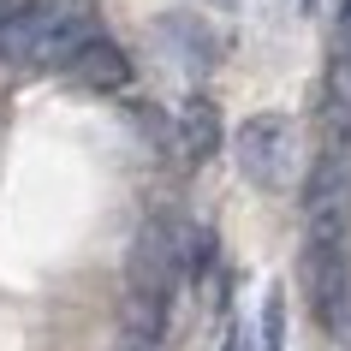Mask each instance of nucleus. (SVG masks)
<instances>
[{
	"label": "nucleus",
	"instance_id": "nucleus-8",
	"mask_svg": "<svg viewBox=\"0 0 351 351\" xmlns=\"http://www.w3.org/2000/svg\"><path fill=\"white\" fill-rule=\"evenodd\" d=\"M161 36L179 48V54L203 72V66H215V54H221V42H215V30H208L203 19H191V12H167L161 19Z\"/></svg>",
	"mask_w": 351,
	"mask_h": 351
},
{
	"label": "nucleus",
	"instance_id": "nucleus-3",
	"mask_svg": "<svg viewBox=\"0 0 351 351\" xmlns=\"http://www.w3.org/2000/svg\"><path fill=\"white\" fill-rule=\"evenodd\" d=\"M191 250H197V232L173 208L149 215L137 244H131V286L125 292H149V298H167L173 304V292H179V280L191 268Z\"/></svg>",
	"mask_w": 351,
	"mask_h": 351
},
{
	"label": "nucleus",
	"instance_id": "nucleus-2",
	"mask_svg": "<svg viewBox=\"0 0 351 351\" xmlns=\"http://www.w3.org/2000/svg\"><path fill=\"white\" fill-rule=\"evenodd\" d=\"M232 155L256 191H286L304 173V131L292 113H250L232 137Z\"/></svg>",
	"mask_w": 351,
	"mask_h": 351
},
{
	"label": "nucleus",
	"instance_id": "nucleus-6",
	"mask_svg": "<svg viewBox=\"0 0 351 351\" xmlns=\"http://www.w3.org/2000/svg\"><path fill=\"white\" fill-rule=\"evenodd\" d=\"M155 125V119H149ZM161 143H167V155L179 167H197V161H208L215 155V143H221V113H215V101H203V95H191L185 108L173 113V119H161Z\"/></svg>",
	"mask_w": 351,
	"mask_h": 351
},
{
	"label": "nucleus",
	"instance_id": "nucleus-5",
	"mask_svg": "<svg viewBox=\"0 0 351 351\" xmlns=\"http://www.w3.org/2000/svg\"><path fill=\"white\" fill-rule=\"evenodd\" d=\"M304 274L322 328L351 346V244H304Z\"/></svg>",
	"mask_w": 351,
	"mask_h": 351
},
{
	"label": "nucleus",
	"instance_id": "nucleus-1",
	"mask_svg": "<svg viewBox=\"0 0 351 351\" xmlns=\"http://www.w3.org/2000/svg\"><path fill=\"white\" fill-rule=\"evenodd\" d=\"M84 42H95V0H24L0 24V60L6 66L66 72Z\"/></svg>",
	"mask_w": 351,
	"mask_h": 351
},
{
	"label": "nucleus",
	"instance_id": "nucleus-14",
	"mask_svg": "<svg viewBox=\"0 0 351 351\" xmlns=\"http://www.w3.org/2000/svg\"><path fill=\"white\" fill-rule=\"evenodd\" d=\"M215 6H239V0H215Z\"/></svg>",
	"mask_w": 351,
	"mask_h": 351
},
{
	"label": "nucleus",
	"instance_id": "nucleus-10",
	"mask_svg": "<svg viewBox=\"0 0 351 351\" xmlns=\"http://www.w3.org/2000/svg\"><path fill=\"white\" fill-rule=\"evenodd\" d=\"M262 351H286V292L268 286L262 298Z\"/></svg>",
	"mask_w": 351,
	"mask_h": 351
},
{
	"label": "nucleus",
	"instance_id": "nucleus-11",
	"mask_svg": "<svg viewBox=\"0 0 351 351\" xmlns=\"http://www.w3.org/2000/svg\"><path fill=\"white\" fill-rule=\"evenodd\" d=\"M119 351H161V346H149V339H131V333H125V346H119Z\"/></svg>",
	"mask_w": 351,
	"mask_h": 351
},
{
	"label": "nucleus",
	"instance_id": "nucleus-9",
	"mask_svg": "<svg viewBox=\"0 0 351 351\" xmlns=\"http://www.w3.org/2000/svg\"><path fill=\"white\" fill-rule=\"evenodd\" d=\"M167 315H173V304H167V298H149V292H125V304H119L125 333H131V339H149V346H161Z\"/></svg>",
	"mask_w": 351,
	"mask_h": 351
},
{
	"label": "nucleus",
	"instance_id": "nucleus-4",
	"mask_svg": "<svg viewBox=\"0 0 351 351\" xmlns=\"http://www.w3.org/2000/svg\"><path fill=\"white\" fill-rule=\"evenodd\" d=\"M304 244H351V161L328 149L304 179Z\"/></svg>",
	"mask_w": 351,
	"mask_h": 351
},
{
	"label": "nucleus",
	"instance_id": "nucleus-7",
	"mask_svg": "<svg viewBox=\"0 0 351 351\" xmlns=\"http://www.w3.org/2000/svg\"><path fill=\"white\" fill-rule=\"evenodd\" d=\"M66 77L84 84V90H125L131 84V60H125V48H113L108 36H95V42H84V48L72 54Z\"/></svg>",
	"mask_w": 351,
	"mask_h": 351
},
{
	"label": "nucleus",
	"instance_id": "nucleus-15",
	"mask_svg": "<svg viewBox=\"0 0 351 351\" xmlns=\"http://www.w3.org/2000/svg\"><path fill=\"white\" fill-rule=\"evenodd\" d=\"M304 6H310V0H304Z\"/></svg>",
	"mask_w": 351,
	"mask_h": 351
},
{
	"label": "nucleus",
	"instance_id": "nucleus-13",
	"mask_svg": "<svg viewBox=\"0 0 351 351\" xmlns=\"http://www.w3.org/2000/svg\"><path fill=\"white\" fill-rule=\"evenodd\" d=\"M6 12H12V0H0V24H6Z\"/></svg>",
	"mask_w": 351,
	"mask_h": 351
},
{
	"label": "nucleus",
	"instance_id": "nucleus-12",
	"mask_svg": "<svg viewBox=\"0 0 351 351\" xmlns=\"http://www.w3.org/2000/svg\"><path fill=\"white\" fill-rule=\"evenodd\" d=\"M339 36H351V0H346V30H339Z\"/></svg>",
	"mask_w": 351,
	"mask_h": 351
}]
</instances>
